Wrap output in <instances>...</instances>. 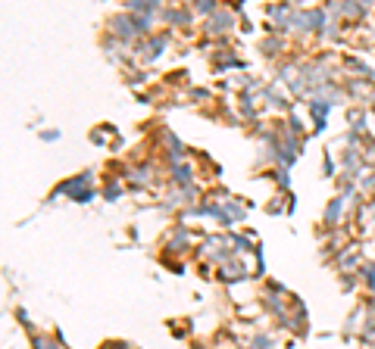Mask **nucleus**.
Returning <instances> with one entry per match:
<instances>
[{"instance_id":"nucleus-1","label":"nucleus","mask_w":375,"mask_h":349,"mask_svg":"<svg viewBox=\"0 0 375 349\" xmlns=\"http://www.w3.org/2000/svg\"><path fill=\"white\" fill-rule=\"evenodd\" d=\"M56 193L69 196V200H75V203H91L94 196H97L91 187V172H82V174H75V178L63 181V184L56 187Z\"/></svg>"},{"instance_id":"nucleus-2","label":"nucleus","mask_w":375,"mask_h":349,"mask_svg":"<svg viewBox=\"0 0 375 349\" xmlns=\"http://www.w3.org/2000/svg\"><path fill=\"white\" fill-rule=\"evenodd\" d=\"M235 28V13L232 10H222V6H216V10L207 16V34H213V38H219V34H228Z\"/></svg>"},{"instance_id":"nucleus-3","label":"nucleus","mask_w":375,"mask_h":349,"mask_svg":"<svg viewBox=\"0 0 375 349\" xmlns=\"http://www.w3.org/2000/svg\"><path fill=\"white\" fill-rule=\"evenodd\" d=\"M353 193H357V187H353V184H348V187H344V193H341V196H331V203L326 206V215H322V222H326L328 228H335V224L341 222L344 206H348V200H350Z\"/></svg>"},{"instance_id":"nucleus-4","label":"nucleus","mask_w":375,"mask_h":349,"mask_svg":"<svg viewBox=\"0 0 375 349\" xmlns=\"http://www.w3.org/2000/svg\"><path fill=\"white\" fill-rule=\"evenodd\" d=\"M128 13H138V16H160L163 0H128Z\"/></svg>"},{"instance_id":"nucleus-5","label":"nucleus","mask_w":375,"mask_h":349,"mask_svg":"<svg viewBox=\"0 0 375 349\" xmlns=\"http://www.w3.org/2000/svg\"><path fill=\"white\" fill-rule=\"evenodd\" d=\"M172 165V178H176V184H191V165H185V159H176V163H169Z\"/></svg>"},{"instance_id":"nucleus-6","label":"nucleus","mask_w":375,"mask_h":349,"mask_svg":"<svg viewBox=\"0 0 375 349\" xmlns=\"http://www.w3.org/2000/svg\"><path fill=\"white\" fill-rule=\"evenodd\" d=\"M160 16H163V19H169L172 25H191V13H188L185 6H176V10H163Z\"/></svg>"},{"instance_id":"nucleus-7","label":"nucleus","mask_w":375,"mask_h":349,"mask_svg":"<svg viewBox=\"0 0 375 349\" xmlns=\"http://www.w3.org/2000/svg\"><path fill=\"white\" fill-rule=\"evenodd\" d=\"M359 278H366V287L375 293V265H366V268L359 265Z\"/></svg>"},{"instance_id":"nucleus-8","label":"nucleus","mask_w":375,"mask_h":349,"mask_svg":"<svg viewBox=\"0 0 375 349\" xmlns=\"http://www.w3.org/2000/svg\"><path fill=\"white\" fill-rule=\"evenodd\" d=\"M147 172H150L147 165H141V169H135L132 181H135V184H150V174H147Z\"/></svg>"},{"instance_id":"nucleus-9","label":"nucleus","mask_w":375,"mask_h":349,"mask_svg":"<svg viewBox=\"0 0 375 349\" xmlns=\"http://www.w3.org/2000/svg\"><path fill=\"white\" fill-rule=\"evenodd\" d=\"M41 141H47V144L60 141V131H41Z\"/></svg>"},{"instance_id":"nucleus-10","label":"nucleus","mask_w":375,"mask_h":349,"mask_svg":"<svg viewBox=\"0 0 375 349\" xmlns=\"http://www.w3.org/2000/svg\"><path fill=\"white\" fill-rule=\"evenodd\" d=\"M106 200H119V187H106Z\"/></svg>"},{"instance_id":"nucleus-11","label":"nucleus","mask_w":375,"mask_h":349,"mask_svg":"<svg viewBox=\"0 0 375 349\" xmlns=\"http://www.w3.org/2000/svg\"><path fill=\"white\" fill-rule=\"evenodd\" d=\"M254 346H272V337H254Z\"/></svg>"},{"instance_id":"nucleus-12","label":"nucleus","mask_w":375,"mask_h":349,"mask_svg":"<svg viewBox=\"0 0 375 349\" xmlns=\"http://www.w3.org/2000/svg\"><path fill=\"white\" fill-rule=\"evenodd\" d=\"M185 4H191V6H197V4H200V0H185Z\"/></svg>"},{"instance_id":"nucleus-13","label":"nucleus","mask_w":375,"mask_h":349,"mask_svg":"<svg viewBox=\"0 0 375 349\" xmlns=\"http://www.w3.org/2000/svg\"><path fill=\"white\" fill-rule=\"evenodd\" d=\"M363 4H366V6H372V4H375V0H363Z\"/></svg>"}]
</instances>
